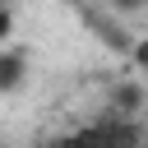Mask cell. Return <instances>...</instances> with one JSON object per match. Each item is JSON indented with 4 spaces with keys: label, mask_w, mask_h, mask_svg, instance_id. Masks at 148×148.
<instances>
[{
    "label": "cell",
    "mask_w": 148,
    "mask_h": 148,
    "mask_svg": "<svg viewBox=\"0 0 148 148\" xmlns=\"http://www.w3.org/2000/svg\"><path fill=\"white\" fill-rule=\"evenodd\" d=\"M9 37H14V9L0 5V42H9Z\"/></svg>",
    "instance_id": "cell-4"
},
{
    "label": "cell",
    "mask_w": 148,
    "mask_h": 148,
    "mask_svg": "<svg viewBox=\"0 0 148 148\" xmlns=\"http://www.w3.org/2000/svg\"><path fill=\"white\" fill-rule=\"evenodd\" d=\"M0 148H5V143H0Z\"/></svg>",
    "instance_id": "cell-6"
},
{
    "label": "cell",
    "mask_w": 148,
    "mask_h": 148,
    "mask_svg": "<svg viewBox=\"0 0 148 148\" xmlns=\"http://www.w3.org/2000/svg\"><path fill=\"white\" fill-rule=\"evenodd\" d=\"M51 148H143V125H139V116L106 111L88 125H74V130L56 134Z\"/></svg>",
    "instance_id": "cell-1"
},
{
    "label": "cell",
    "mask_w": 148,
    "mask_h": 148,
    "mask_svg": "<svg viewBox=\"0 0 148 148\" xmlns=\"http://www.w3.org/2000/svg\"><path fill=\"white\" fill-rule=\"evenodd\" d=\"M139 106H143V88H139V83H120V88L111 92V111H120V116H139Z\"/></svg>",
    "instance_id": "cell-3"
},
{
    "label": "cell",
    "mask_w": 148,
    "mask_h": 148,
    "mask_svg": "<svg viewBox=\"0 0 148 148\" xmlns=\"http://www.w3.org/2000/svg\"><path fill=\"white\" fill-rule=\"evenodd\" d=\"M116 9H125V14H134V9H143V0H111Z\"/></svg>",
    "instance_id": "cell-5"
},
{
    "label": "cell",
    "mask_w": 148,
    "mask_h": 148,
    "mask_svg": "<svg viewBox=\"0 0 148 148\" xmlns=\"http://www.w3.org/2000/svg\"><path fill=\"white\" fill-rule=\"evenodd\" d=\"M23 83H28V51H23V46L0 42V97L18 92Z\"/></svg>",
    "instance_id": "cell-2"
}]
</instances>
